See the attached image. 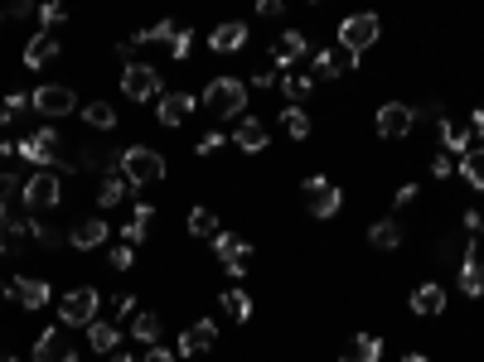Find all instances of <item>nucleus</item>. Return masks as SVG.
Masks as SVG:
<instances>
[{"mask_svg": "<svg viewBox=\"0 0 484 362\" xmlns=\"http://www.w3.org/2000/svg\"><path fill=\"white\" fill-rule=\"evenodd\" d=\"M204 112L218 116V121H233V116H247V82L233 78V72H223V78H214L204 88Z\"/></svg>", "mask_w": 484, "mask_h": 362, "instance_id": "nucleus-1", "label": "nucleus"}, {"mask_svg": "<svg viewBox=\"0 0 484 362\" xmlns=\"http://www.w3.org/2000/svg\"><path fill=\"white\" fill-rule=\"evenodd\" d=\"M98 309H102V295L92 285H78L58 299V324H64V329H92V324H98Z\"/></svg>", "mask_w": 484, "mask_h": 362, "instance_id": "nucleus-2", "label": "nucleus"}, {"mask_svg": "<svg viewBox=\"0 0 484 362\" xmlns=\"http://www.w3.org/2000/svg\"><path fill=\"white\" fill-rule=\"evenodd\" d=\"M122 174L132 179V189L160 184L165 179V155H156L150 145H126L122 150Z\"/></svg>", "mask_w": 484, "mask_h": 362, "instance_id": "nucleus-3", "label": "nucleus"}, {"mask_svg": "<svg viewBox=\"0 0 484 362\" xmlns=\"http://www.w3.org/2000/svg\"><path fill=\"white\" fill-rule=\"evenodd\" d=\"M58 198H64V174H58V169H39V174H30L25 193H20V203H25L30 213L58 208Z\"/></svg>", "mask_w": 484, "mask_h": 362, "instance_id": "nucleus-4", "label": "nucleus"}, {"mask_svg": "<svg viewBox=\"0 0 484 362\" xmlns=\"http://www.w3.org/2000/svg\"><path fill=\"white\" fill-rule=\"evenodd\" d=\"M15 155L20 160H30V164H39V169H58V130L54 126H39V130H30L25 140H15Z\"/></svg>", "mask_w": 484, "mask_h": 362, "instance_id": "nucleus-5", "label": "nucleus"}, {"mask_svg": "<svg viewBox=\"0 0 484 362\" xmlns=\"http://www.w3.org/2000/svg\"><path fill=\"white\" fill-rule=\"evenodd\" d=\"M412 126H417V106H407V102H383L373 116V130L383 140H403Z\"/></svg>", "mask_w": 484, "mask_h": 362, "instance_id": "nucleus-6", "label": "nucleus"}, {"mask_svg": "<svg viewBox=\"0 0 484 362\" xmlns=\"http://www.w3.org/2000/svg\"><path fill=\"white\" fill-rule=\"evenodd\" d=\"M122 92L132 102H160V72L150 63H126L122 68Z\"/></svg>", "mask_w": 484, "mask_h": 362, "instance_id": "nucleus-7", "label": "nucleus"}, {"mask_svg": "<svg viewBox=\"0 0 484 362\" xmlns=\"http://www.w3.org/2000/svg\"><path fill=\"white\" fill-rule=\"evenodd\" d=\"M214 257H218V265L228 275H247V265H252V241H242V237H233V232H218L214 237Z\"/></svg>", "mask_w": 484, "mask_h": 362, "instance_id": "nucleus-8", "label": "nucleus"}, {"mask_svg": "<svg viewBox=\"0 0 484 362\" xmlns=\"http://www.w3.org/2000/svg\"><path fill=\"white\" fill-rule=\"evenodd\" d=\"M30 112H39V116H73L78 112V92L73 88H34L30 92Z\"/></svg>", "mask_w": 484, "mask_h": 362, "instance_id": "nucleus-9", "label": "nucleus"}, {"mask_svg": "<svg viewBox=\"0 0 484 362\" xmlns=\"http://www.w3.org/2000/svg\"><path fill=\"white\" fill-rule=\"evenodd\" d=\"M301 193H305V208H310L315 217H335V213H339V203H344V193L329 184L325 174H310V179L301 184Z\"/></svg>", "mask_w": 484, "mask_h": 362, "instance_id": "nucleus-10", "label": "nucleus"}, {"mask_svg": "<svg viewBox=\"0 0 484 362\" xmlns=\"http://www.w3.org/2000/svg\"><path fill=\"white\" fill-rule=\"evenodd\" d=\"M378 15H349L344 24H339V48H349V54H363V48L378 44Z\"/></svg>", "mask_w": 484, "mask_h": 362, "instance_id": "nucleus-11", "label": "nucleus"}, {"mask_svg": "<svg viewBox=\"0 0 484 362\" xmlns=\"http://www.w3.org/2000/svg\"><path fill=\"white\" fill-rule=\"evenodd\" d=\"M305 54H310V39H305L301 29H286L276 44H271V68H276V72H291Z\"/></svg>", "mask_w": 484, "mask_h": 362, "instance_id": "nucleus-12", "label": "nucleus"}, {"mask_svg": "<svg viewBox=\"0 0 484 362\" xmlns=\"http://www.w3.org/2000/svg\"><path fill=\"white\" fill-rule=\"evenodd\" d=\"M34 362H78V348L68 343L58 329H44L34 338Z\"/></svg>", "mask_w": 484, "mask_h": 362, "instance_id": "nucleus-13", "label": "nucleus"}, {"mask_svg": "<svg viewBox=\"0 0 484 362\" xmlns=\"http://www.w3.org/2000/svg\"><path fill=\"white\" fill-rule=\"evenodd\" d=\"M199 106V97L194 92H160V102H156V121L160 126H180V121L189 116Z\"/></svg>", "mask_w": 484, "mask_h": 362, "instance_id": "nucleus-14", "label": "nucleus"}, {"mask_svg": "<svg viewBox=\"0 0 484 362\" xmlns=\"http://www.w3.org/2000/svg\"><path fill=\"white\" fill-rule=\"evenodd\" d=\"M353 68H359V54H349V48H320L310 78H344V72H353Z\"/></svg>", "mask_w": 484, "mask_h": 362, "instance_id": "nucleus-15", "label": "nucleus"}, {"mask_svg": "<svg viewBox=\"0 0 484 362\" xmlns=\"http://www.w3.org/2000/svg\"><path fill=\"white\" fill-rule=\"evenodd\" d=\"M214 343H218V324H214V319H199V324H189V329L180 333V353H184V358L208 353Z\"/></svg>", "mask_w": 484, "mask_h": 362, "instance_id": "nucleus-16", "label": "nucleus"}, {"mask_svg": "<svg viewBox=\"0 0 484 362\" xmlns=\"http://www.w3.org/2000/svg\"><path fill=\"white\" fill-rule=\"evenodd\" d=\"M208 48L214 54H238V48H247V24L242 20H223L214 34H208Z\"/></svg>", "mask_w": 484, "mask_h": 362, "instance_id": "nucleus-17", "label": "nucleus"}, {"mask_svg": "<svg viewBox=\"0 0 484 362\" xmlns=\"http://www.w3.org/2000/svg\"><path fill=\"white\" fill-rule=\"evenodd\" d=\"M10 295L20 299V309H44V305H49V285H44L39 275H20V281H10Z\"/></svg>", "mask_w": 484, "mask_h": 362, "instance_id": "nucleus-18", "label": "nucleus"}, {"mask_svg": "<svg viewBox=\"0 0 484 362\" xmlns=\"http://www.w3.org/2000/svg\"><path fill=\"white\" fill-rule=\"evenodd\" d=\"M267 140H271V136H267V126H262L257 116H242L238 130H233V145H238V150H247V155H262Z\"/></svg>", "mask_w": 484, "mask_h": 362, "instance_id": "nucleus-19", "label": "nucleus"}, {"mask_svg": "<svg viewBox=\"0 0 484 362\" xmlns=\"http://www.w3.org/2000/svg\"><path fill=\"white\" fill-rule=\"evenodd\" d=\"M107 232H112V227L102 223V217H88V223H78L73 232H68V241H73L78 251H92V247H102V241H107Z\"/></svg>", "mask_w": 484, "mask_h": 362, "instance_id": "nucleus-20", "label": "nucleus"}, {"mask_svg": "<svg viewBox=\"0 0 484 362\" xmlns=\"http://www.w3.org/2000/svg\"><path fill=\"white\" fill-rule=\"evenodd\" d=\"M455 285L465 290L470 299H480V295H484V261H475V251H470V257L460 261V271H455Z\"/></svg>", "mask_w": 484, "mask_h": 362, "instance_id": "nucleus-21", "label": "nucleus"}, {"mask_svg": "<svg viewBox=\"0 0 484 362\" xmlns=\"http://www.w3.org/2000/svg\"><path fill=\"white\" fill-rule=\"evenodd\" d=\"M122 198H132V179H126V174H102L98 203H102V208H116Z\"/></svg>", "mask_w": 484, "mask_h": 362, "instance_id": "nucleus-22", "label": "nucleus"}, {"mask_svg": "<svg viewBox=\"0 0 484 362\" xmlns=\"http://www.w3.org/2000/svg\"><path fill=\"white\" fill-rule=\"evenodd\" d=\"M25 241H30V223H15V217H0V251H5V257L25 251Z\"/></svg>", "mask_w": 484, "mask_h": 362, "instance_id": "nucleus-23", "label": "nucleus"}, {"mask_svg": "<svg viewBox=\"0 0 484 362\" xmlns=\"http://www.w3.org/2000/svg\"><path fill=\"white\" fill-rule=\"evenodd\" d=\"M441 309H446V290L436 281L412 290V314H441Z\"/></svg>", "mask_w": 484, "mask_h": 362, "instance_id": "nucleus-24", "label": "nucleus"}, {"mask_svg": "<svg viewBox=\"0 0 484 362\" xmlns=\"http://www.w3.org/2000/svg\"><path fill=\"white\" fill-rule=\"evenodd\" d=\"M150 217H156V208H150V203H136L132 223L122 227V241H126V247H140V241H146V232H150Z\"/></svg>", "mask_w": 484, "mask_h": 362, "instance_id": "nucleus-25", "label": "nucleus"}, {"mask_svg": "<svg viewBox=\"0 0 484 362\" xmlns=\"http://www.w3.org/2000/svg\"><path fill=\"white\" fill-rule=\"evenodd\" d=\"M369 241L378 251H397V247H403V227H397L393 217H378V223L369 227Z\"/></svg>", "mask_w": 484, "mask_h": 362, "instance_id": "nucleus-26", "label": "nucleus"}, {"mask_svg": "<svg viewBox=\"0 0 484 362\" xmlns=\"http://www.w3.org/2000/svg\"><path fill=\"white\" fill-rule=\"evenodd\" d=\"M441 140H446V155H470L475 150L470 126H455V121H441Z\"/></svg>", "mask_w": 484, "mask_h": 362, "instance_id": "nucleus-27", "label": "nucleus"}, {"mask_svg": "<svg viewBox=\"0 0 484 362\" xmlns=\"http://www.w3.org/2000/svg\"><path fill=\"white\" fill-rule=\"evenodd\" d=\"M54 54H58V39H49V34H34V39L25 44V68H44Z\"/></svg>", "mask_w": 484, "mask_h": 362, "instance_id": "nucleus-28", "label": "nucleus"}, {"mask_svg": "<svg viewBox=\"0 0 484 362\" xmlns=\"http://www.w3.org/2000/svg\"><path fill=\"white\" fill-rule=\"evenodd\" d=\"M349 358L353 362H383V338H378V333H359L349 343Z\"/></svg>", "mask_w": 484, "mask_h": 362, "instance_id": "nucleus-29", "label": "nucleus"}, {"mask_svg": "<svg viewBox=\"0 0 484 362\" xmlns=\"http://www.w3.org/2000/svg\"><path fill=\"white\" fill-rule=\"evenodd\" d=\"M88 343L92 348H98V353H116V343H122V329H116V324H92V329H88Z\"/></svg>", "mask_w": 484, "mask_h": 362, "instance_id": "nucleus-30", "label": "nucleus"}, {"mask_svg": "<svg viewBox=\"0 0 484 362\" xmlns=\"http://www.w3.org/2000/svg\"><path fill=\"white\" fill-rule=\"evenodd\" d=\"M460 179L475 184V189H484V145H475L470 155H460Z\"/></svg>", "mask_w": 484, "mask_h": 362, "instance_id": "nucleus-31", "label": "nucleus"}, {"mask_svg": "<svg viewBox=\"0 0 484 362\" xmlns=\"http://www.w3.org/2000/svg\"><path fill=\"white\" fill-rule=\"evenodd\" d=\"M223 309H228V319L247 324L252 319V295H247V290H223Z\"/></svg>", "mask_w": 484, "mask_h": 362, "instance_id": "nucleus-32", "label": "nucleus"}, {"mask_svg": "<svg viewBox=\"0 0 484 362\" xmlns=\"http://www.w3.org/2000/svg\"><path fill=\"white\" fill-rule=\"evenodd\" d=\"M281 92H286L291 97V102H305V97H310L315 92V78H305V72H281Z\"/></svg>", "mask_w": 484, "mask_h": 362, "instance_id": "nucleus-33", "label": "nucleus"}, {"mask_svg": "<svg viewBox=\"0 0 484 362\" xmlns=\"http://www.w3.org/2000/svg\"><path fill=\"white\" fill-rule=\"evenodd\" d=\"M20 193H25V179L5 169V174H0V217H10V203H15Z\"/></svg>", "mask_w": 484, "mask_h": 362, "instance_id": "nucleus-34", "label": "nucleus"}, {"mask_svg": "<svg viewBox=\"0 0 484 362\" xmlns=\"http://www.w3.org/2000/svg\"><path fill=\"white\" fill-rule=\"evenodd\" d=\"M82 121H88L92 130H112V126H116V112H112V102H88Z\"/></svg>", "mask_w": 484, "mask_h": 362, "instance_id": "nucleus-35", "label": "nucleus"}, {"mask_svg": "<svg viewBox=\"0 0 484 362\" xmlns=\"http://www.w3.org/2000/svg\"><path fill=\"white\" fill-rule=\"evenodd\" d=\"M281 116H286V136H291V140H305V136H310V112H305V106H286Z\"/></svg>", "mask_w": 484, "mask_h": 362, "instance_id": "nucleus-36", "label": "nucleus"}, {"mask_svg": "<svg viewBox=\"0 0 484 362\" xmlns=\"http://www.w3.org/2000/svg\"><path fill=\"white\" fill-rule=\"evenodd\" d=\"M30 237L39 241V247H58V241H64V232H58L54 223H44V213H34V217H30Z\"/></svg>", "mask_w": 484, "mask_h": 362, "instance_id": "nucleus-37", "label": "nucleus"}, {"mask_svg": "<svg viewBox=\"0 0 484 362\" xmlns=\"http://www.w3.org/2000/svg\"><path fill=\"white\" fill-rule=\"evenodd\" d=\"M189 232H194V237H218V213L194 208V213H189Z\"/></svg>", "mask_w": 484, "mask_h": 362, "instance_id": "nucleus-38", "label": "nucleus"}, {"mask_svg": "<svg viewBox=\"0 0 484 362\" xmlns=\"http://www.w3.org/2000/svg\"><path fill=\"white\" fill-rule=\"evenodd\" d=\"M132 333L140 338V343H156V338H160V314H136Z\"/></svg>", "mask_w": 484, "mask_h": 362, "instance_id": "nucleus-39", "label": "nucleus"}, {"mask_svg": "<svg viewBox=\"0 0 484 362\" xmlns=\"http://www.w3.org/2000/svg\"><path fill=\"white\" fill-rule=\"evenodd\" d=\"M20 112H30V97L25 92H10L5 102H0V121H10V116H20Z\"/></svg>", "mask_w": 484, "mask_h": 362, "instance_id": "nucleus-40", "label": "nucleus"}, {"mask_svg": "<svg viewBox=\"0 0 484 362\" xmlns=\"http://www.w3.org/2000/svg\"><path fill=\"white\" fill-rule=\"evenodd\" d=\"M132 265H136V247H126V241L112 247V271H132Z\"/></svg>", "mask_w": 484, "mask_h": 362, "instance_id": "nucleus-41", "label": "nucleus"}, {"mask_svg": "<svg viewBox=\"0 0 484 362\" xmlns=\"http://www.w3.org/2000/svg\"><path fill=\"white\" fill-rule=\"evenodd\" d=\"M39 20H44V34H49V24H64V20H68V10L49 0V5H39Z\"/></svg>", "mask_w": 484, "mask_h": 362, "instance_id": "nucleus-42", "label": "nucleus"}, {"mask_svg": "<svg viewBox=\"0 0 484 362\" xmlns=\"http://www.w3.org/2000/svg\"><path fill=\"white\" fill-rule=\"evenodd\" d=\"M189 44H194V34H189V29H174V39H170V54H174V58H189Z\"/></svg>", "mask_w": 484, "mask_h": 362, "instance_id": "nucleus-43", "label": "nucleus"}, {"mask_svg": "<svg viewBox=\"0 0 484 362\" xmlns=\"http://www.w3.org/2000/svg\"><path fill=\"white\" fill-rule=\"evenodd\" d=\"M276 82H281L276 68H257V72H252V88H276Z\"/></svg>", "mask_w": 484, "mask_h": 362, "instance_id": "nucleus-44", "label": "nucleus"}, {"mask_svg": "<svg viewBox=\"0 0 484 362\" xmlns=\"http://www.w3.org/2000/svg\"><path fill=\"white\" fill-rule=\"evenodd\" d=\"M431 174H436V179H451V174H455V160H451V155H436V160H431Z\"/></svg>", "mask_w": 484, "mask_h": 362, "instance_id": "nucleus-45", "label": "nucleus"}, {"mask_svg": "<svg viewBox=\"0 0 484 362\" xmlns=\"http://www.w3.org/2000/svg\"><path fill=\"white\" fill-rule=\"evenodd\" d=\"M460 223H465V232H470V241H475V237L484 232V213H475V208H470L465 217H460Z\"/></svg>", "mask_w": 484, "mask_h": 362, "instance_id": "nucleus-46", "label": "nucleus"}, {"mask_svg": "<svg viewBox=\"0 0 484 362\" xmlns=\"http://www.w3.org/2000/svg\"><path fill=\"white\" fill-rule=\"evenodd\" d=\"M112 309H116V319H126V314L136 309V295H116V299H112Z\"/></svg>", "mask_w": 484, "mask_h": 362, "instance_id": "nucleus-47", "label": "nucleus"}, {"mask_svg": "<svg viewBox=\"0 0 484 362\" xmlns=\"http://www.w3.org/2000/svg\"><path fill=\"white\" fill-rule=\"evenodd\" d=\"M218 145H223V136H218V130H208V136H204V140H199V155H214V150H218Z\"/></svg>", "mask_w": 484, "mask_h": 362, "instance_id": "nucleus-48", "label": "nucleus"}, {"mask_svg": "<svg viewBox=\"0 0 484 362\" xmlns=\"http://www.w3.org/2000/svg\"><path fill=\"white\" fill-rule=\"evenodd\" d=\"M257 10H262V20H276L281 10H286V5H281V0H262V5H257Z\"/></svg>", "mask_w": 484, "mask_h": 362, "instance_id": "nucleus-49", "label": "nucleus"}, {"mask_svg": "<svg viewBox=\"0 0 484 362\" xmlns=\"http://www.w3.org/2000/svg\"><path fill=\"white\" fill-rule=\"evenodd\" d=\"M140 362H174V353H170V348H150V353L140 358Z\"/></svg>", "mask_w": 484, "mask_h": 362, "instance_id": "nucleus-50", "label": "nucleus"}, {"mask_svg": "<svg viewBox=\"0 0 484 362\" xmlns=\"http://www.w3.org/2000/svg\"><path fill=\"white\" fill-rule=\"evenodd\" d=\"M417 193H421L417 184H403V189H397V193H393V198H397V203H412V198H417Z\"/></svg>", "mask_w": 484, "mask_h": 362, "instance_id": "nucleus-51", "label": "nucleus"}, {"mask_svg": "<svg viewBox=\"0 0 484 362\" xmlns=\"http://www.w3.org/2000/svg\"><path fill=\"white\" fill-rule=\"evenodd\" d=\"M470 136H484V106H480L475 116H470Z\"/></svg>", "mask_w": 484, "mask_h": 362, "instance_id": "nucleus-52", "label": "nucleus"}, {"mask_svg": "<svg viewBox=\"0 0 484 362\" xmlns=\"http://www.w3.org/2000/svg\"><path fill=\"white\" fill-rule=\"evenodd\" d=\"M10 155H15V145H10V140H0V160H10Z\"/></svg>", "mask_w": 484, "mask_h": 362, "instance_id": "nucleus-53", "label": "nucleus"}, {"mask_svg": "<svg viewBox=\"0 0 484 362\" xmlns=\"http://www.w3.org/2000/svg\"><path fill=\"white\" fill-rule=\"evenodd\" d=\"M0 362H20L15 353H10V348H0Z\"/></svg>", "mask_w": 484, "mask_h": 362, "instance_id": "nucleus-54", "label": "nucleus"}, {"mask_svg": "<svg viewBox=\"0 0 484 362\" xmlns=\"http://www.w3.org/2000/svg\"><path fill=\"white\" fill-rule=\"evenodd\" d=\"M112 362H136L132 353H112Z\"/></svg>", "mask_w": 484, "mask_h": 362, "instance_id": "nucleus-55", "label": "nucleus"}, {"mask_svg": "<svg viewBox=\"0 0 484 362\" xmlns=\"http://www.w3.org/2000/svg\"><path fill=\"white\" fill-rule=\"evenodd\" d=\"M403 362H427V358H421V353H407V358H403Z\"/></svg>", "mask_w": 484, "mask_h": 362, "instance_id": "nucleus-56", "label": "nucleus"}, {"mask_svg": "<svg viewBox=\"0 0 484 362\" xmlns=\"http://www.w3.org/2000/svg\"><path fill=\"white\" fill-rule=\"evenodd\" d=\"M0 24H5V10H0Z\"/></svg>", "mask_w": 484, "mask_h": 362, "instance_id": "nucleus-57", "label": "nucleus"}]
</instances>
